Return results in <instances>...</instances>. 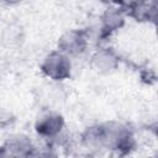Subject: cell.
Listing matches in <instances>:
<instances>
[{"label": "cell", "instance_id": "obj_1", "mask_svg": "<svg viewBox=\"0 0 158 158\" xmlns=\"http://www.w3.org/2000/svg\"><path fill=\"white\" fill-rule=\"evenodd\" d=\"M81 141L88 148H106L120 154H127L136 147V139L132 131L116 121L88 127L81 136Z\"/></svg>", "mask_w": 158, "mask_h": 158}, {"label": "cell", "instance_id": "obj_2", "mask_svg": "<svg viewBox=\"0 0 158 158\" xmlns=\"http://www.w3.org/2000/svg\"><path fill=\"white\" fill-rule=\"evenodd\" d=\"M40 68L47 78L56 81L65 80L72 74V62L69 56L64 54L58 49L47 54Z\"/></svg>", "mask_w": 158, "mask_h": 158}, {"label": "cell", "instance_id": "obj_3", "mask_svg": "<svg viewBox=\"0 0 158 158\" xmlns=\"http://www.w3.org/2000/svg\"><path fill=\"white\" fill-rule=\"evenodd\" d=\"M58 51L67 56H79L88 47V33L85 30H70L63 33L58 40Z\"/></svg>", "mask_w": 158, "mask_h": 158}, {"label": "cell", "instance_id": "obj_4", "mask_svg": "<svg viewBox=\"0 0 158 158\" xmlns=\"http://www.w3.org/2000/svg\"><path fill=\"white\" fill-rule=\"evenodd\" d=\"M65 126L64 117L58 112H48L37 118L35 131L44 138H57Z\"/></svg>", "mask_w": 158, "mask_h": 158}, {"label": "cell", "instance_id": "obj_5", "mask_svg": "<svg viewBox=\"0 0 158 158\" xmlns=\"http://www.w3.org/2000/svg\"><path fill=\"white\" fill-rule=\"evenodd\" d=\"M35 147L31 139L23 135H16L7 138L0 147V156L5 157H28L32 156Z\"/></svg>", "mask_w": 158, "mask_h": 158}, {"label": "cell", "instance_id": "obj_6", "mask_svg": "<svg viewBox=\"0 0 158 158\" xmlns=\"http://www.w3.org/2000/svg\"><path fill=\"white\" fill-rule=\"evenodd\" d=\"M90 65L100 74H109L117 69L118 56L112 48H100L93 53L90 58Z\"/></svg>", "mask_w": 158, "mask_h": 158}, {"label": "cell", "instance_id": "obj_7", "mask_svg": "<svg viewBox=\"0 0 158 158\" xmlns=\"http://www.w3.org/2000/svg\"><path fill=\"white\" fill-rule=\"evenodd\" d=\"M126 12L120 6H112L105 10L101 16V37H107L125 25Z\"/></svg>", "mask_w": 158, "mask_h": 158}, {"label": "cell", "instance_id": "obj_8", "mask_svg": "<svg viewBox=\"0 0 158 158\" xmlns=\"http://www.w3.org/2000/svg\"><path fill=\"white\" fill-rule=\"evenodd\" d=\"M1 1L5 2V4H7V5H17V4L22 2L23 0H1Z\"/></svg>", "mask_w": 158, "mask_h": 158}, {"label": "cell", "instance_id": "obj_9", "mask_svg": "<svg viewBox=\"0 0 158 158\" xmlns=\"http://www.w3.org/2000/svg\"><path fill=\"white\" fill-rule=\"evenodd\" d=\"M107 1H110L114 5H123V2H125V0H107Z\"/></svg>", "mask_w": 158, "mask_h": 158}]
</instances>
